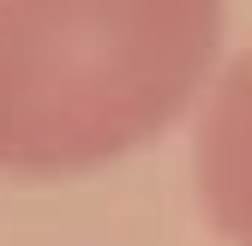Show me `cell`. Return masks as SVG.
<instances>
[{
  "instance_id": "2",
  "label": "cell",
  "mask_w": 252,
  "mask_h": 246,
  "mask_svg": "<svg viewBox=\"0 0 252 246\" xmlns=\"http://www.w3.org/2000/svg\"><path fill=\"white\" fill-rule=\"evenodd\" d=\"M192 192L222 246H252V42L216 66L192 108Z\"/></svg>"
},
{
  "instance_id": "1",
  "label": "cell",
  "mask_w": 252,
  "mask_h": 246,
  "mask_svg": "<svg viewBox=\"0 0 252 246\" xmlns=\"http://www.w3.org/2000/svg\"><path fill=\"white\" fill-rule=\"evenodd\" d=\"M222 0H0V174L78 180L150 150L222 66Z\"/></svg>"
}]
</instances>
